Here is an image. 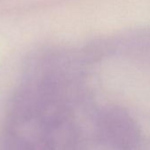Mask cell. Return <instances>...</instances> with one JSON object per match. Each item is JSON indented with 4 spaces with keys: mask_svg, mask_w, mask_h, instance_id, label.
<instances>
[]
</instances>
